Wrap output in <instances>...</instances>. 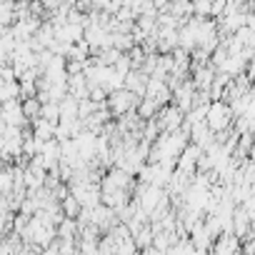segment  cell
I'll return each mask as SVG.
<instances>
[{"label":"cell","mask_w":255,"mask_h":255,"mask_svg":"<svg viewBox=\"0 0 255 255\" xmlns=\"http://www.w3.org/2000/svg\"><path fill=\"white\" fill-rule=\"evenodd\" d=\"M243 250V240L233 233V230H225L220 238H215L213 243V253L215 255H230V253H238Z\"/></svg>","instance_id":"5b68a950"},{"label":"cell","mask_w":255,"mask_h":255,"mask_svg":"<svg viewBox=\"0 0 255 255\" xmlns=\"http://www.w3.org/2000/svg\"><path fill=\"white\" fill-rule=\"evenodd\" d=\"M153 3H155V8H158V10H165V8L170 5V0H153Z\"/></svg>","instance_id":"ffe728a7"},{"label":"cell","mask_w":255,"mask_h":255,"mask_svg":"<svg viewBox=\"0 0 255 255\" xmlns=\"http://www.w3.org/2000/svg\"><path fill=\"white\" fill-rule=\"evenodd\" d=\"M200 155H203V148L195 145V143H188V148H185V150L180 153V158H178V168L185 170V173H190V175H195V173H198V160H200Z\"/></svg>","instance_id":"8992f818"},{"label":"cell","mask_w":255,"mask_h":255,"mask_svg":"<svg viewBox=\"0 0 255 255\" xmlns=\"http://www.w3.org/2000/svg\"><path fill=\"white\" fill-rule=\"evenodd\" d=\"M155 120H158L163 133H175V130H180L183 123H185V113L175 103H168V105L160 108V113L155 115Z\"/></svg>","instance_id":"3957f363"},{"label":"cell","mask_w":255,"mask_h":255,"mask_svg":"<svg viewBox=\"0 0 255 255\" xmlns=\"http://www.w3.org/2000/svg\"><path fill=\"white\" fill-rule=\"evenodd\" d=\"M190 240H193V245H195V253H213V238H210V233H208V228H205V220H200L193 230H190Z\"/></svg>","instance_id":"52a82bcc"},{"label":"cell","mask_w":255,"mask_h":255,"mask_svg":"<svg viewBox=\"0 0 255 255\" xmlns=\"http://www.w3.org/2000/svg\"><path fill=\"white\" fill-rule=\"evenodd\" d=\"M148 80H150V75H148L145 70L133 68L130 73L125 75V88H128V90H133V93H138V95H145V90H148Z\"/></svg>","instance_id":"9c48e42d"},{"label":"cell","mask_w":255,"mask_h":255,"mask_svg":"<svg viewBox=\"0 0 255 255\" xmlns=\"http://www.w3.org/2000/svg\"><path fill=\"white\" fill-rule=\"evenodd\" d=\"M68 93L75 95L78 100L90 98V83H88L85 73H73V75L68 78Z\"/></svg>","instance_id":"30bf717a"},{"label":"cell","mask_w":255,"mask_h":255,"mask_svg":"<svg viewBox=\"0 0 255 255\" xmlns=\"http://www.w3.org/2000/svg\"><path fill=\"white\" fill-rule=\"evenodd\" d=\"M43 118H48L50 123H60L63 113H60V103L50 100V103H43Z\"/></svg>","instance_id":"e0dca14e"},{"label":"cell","mask_w":255,"mask_h":255,"mask_svg":"<svg viewBox=\"0 0 255 255\" xmlns=\"http://www.w3.org/2000/svg\"><path fill=\"white\" fill-rule=\"evenodd\" d=\"M215 73H218V68H215L213 63H208V65L193 68L190 78H193V83H195L198 90H210V85H213V80H215Z\"/></svg>","instance_id":"ba28073f"},{"label":"cell","mask_w":255,"mask_h":255,"mask_svg":"<svg viewBox=\"0 0 255 255\" xmlns=\"http://www.w3.org/2000/svg\"><path fill=\"white\" fill-rule=\"evenodd\" d=\"M250 158L255 160V143H253V150H250Z\"/></svg>","instance_id":"44dd1931"},{"label":"cell","mask_w":255,"mask_h":255,"mask_svg":"<svg viewBox=\"0 0 255 255\" xmlns=\"http://www.w3.org/2000/svg\"><path fill=\"white\" fill-rule=\"evenodd\" d=\"M205 120H208V125L213 128L215 133H220V130H228V128L235 123V113H233L230 103H225V100H213Z\"/></svg>","instance_id":"7a4b0ae2"},{"label":"cell","mask_w":255,"mask_h":255,"mask_svg":"<svg viewBox=\"0 0 255 255\" xmlns=\"http://www.w3.org/2000/svg\"><path fill=\"white\" fill-rule=\"evenodd\" d=\"M80 210H83V203L78 200V195H68V198H63V213L65 215H70V218H78L80 215Z\"/></svg>","instance_id":"2e32d148"},{"label":"cell","mask_w":255,"mask_h":255,"mask_svg":"<svg viewBox=\"0 0 255 255\" xmlns=\"http://www.w3.org/2000/svg\"><path fill=\"white\" fill-rule=\"evenodd\" d=\"M20 88H23V98H33V95L40 93L38 80H20Z\"/></svg>","instance_id":"d6986e66"},{"label":"cell","mask_w":255,"mask_h":255,"mask_svg":"<svg viewBox=\"0 0 255 255\" xmlns=\"http://www.w3.org/2000/svg\"><path fill=\"white\" fill-rule=\"evenodd\" d=\"M113 45H115L118 50L128 53V50H130L133 45H138V43H135L133 33H125V30H118V33H113Z\"/></svg>","instance_id":"5bb4252c"},{"label":"cell","mask_w":255,"mask_h":255,"mask_svg":"<svg viewBox=\"0 0 255 255\" xmlns=\"http://www.w3.org/2000/svg\"><path fill=\"white\" fill-rule=\"evenodd\" d=\"M0 95H3V103H5V100H15V98L23 100L20 80H8V83H3V90H0Z\"/></svg>","instance_id":"9a60e30c"},{"label":"cell","mask_w":255,"mask_h":255,"mask_svg":"<svg viewBox=\"0 0 255 255\" xmlns=\"http://www.w3.org/2000/svg\"><path fill=\"white\" fill-rule=\"evenodd\" d=\"M23 110H25L28 120H35V118L43 115V100H40L38 95H33V98H23Z\"/></svg>","instance_id":"4fadbf2b"},{"label":"cell","mask_w":255,"mask_h":255,"mask_svg":"<svg viewBox=\"0 0 255 255\" xmlns=\"http://www.w3.org/2000/svg\"><path fill=\"white\" fill-rule=\"evenodd\" d=\"M128 55H130V63H133V68H143V63H145V58H148V53L143 50V45H133L130 50H128Z\"/></svg>","instance_id":"ac0fdd59"},{"label":"cell","mask_w":255,"mask_h":255,"mask_svg":"<svg viewBox=\"0 0 255 255\" xmlns=\"http://www.w3.org/2000/svg\"><path fill=\"white\" fill-rule=\"evenodd\" d=\"M33 123V133H35V138L38 140H50V138H55V128H58V123H50L48 118H35V120H30Z\"/></svg>","instance_id":"8fae6325"},{"label":"cell","mask_w":255,"mask_h":255,"mask_svg":"<svg viewBox=\"0 0 255 255\" xmlns=\"http://www.w3.org/2000/svg\"><path fill=\"white\" fill-rule=\"evenodd\" d=\"M143 98H145V95H138V93L128 90V88H118V90H110V95H108V108H110L113 118H120V115H125L128 110H135Z\"/></svg>","instance_id":"6da1fadb"},{"label":"cell","mask_w":255,"mask_h":255,"mask_svg":"<svg viewBox=\"0 0 255 255\" xmlns=\"http://www.w3.org/2000/svg\"><path fill=\"white\" fill-rule=\"evenodd\" d=\"M3 123H8V125H20V128H28V125H30V120H28V115H25V110H23V100H20V98L3 103Z\"/></svg>","instance_id":"277c9868"},{"label":"cell","mask_w":255,"mask_h":255,"mask_svg":"<svg viewBox=\"0 0 255 255\" xmlns=\"http://www.w3.org/2000/svg\"><path fill=\"white\" fill-rule=\"evenodd\" d=\"M160 103L155 100V98H150V95H145L143 100H140V105H138V113L145 118V120H150V118H155L158 113H160Z\"/></svg>","instance_id":"7c38bea8"}]
</instances>
